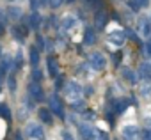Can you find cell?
<instances>
[{"label":"cell","mask_w":151,"mask_h":140,"mask_svg":"<svg viewBox=\"0 0 151 140\" xmlns=\"http://www.w3.org/2000/svg\"><path fill=\"white\" fill-rule=\"evenodd\" d=\"M64 92H66V98H68L71 103H78V101L82 99V87H80L77 82H69V84L66 85Z\"/></svg>","instance_id":"1"},{"label":"cell","mask_w":151,"mask_h":140,"mask_svg":"<svg viewBox=\"0 0 151 140\" xmlns=\"http://www.w3.org/2000/svg\"><path fill=\"white\" fill-rule=\"evenodd\" d=\"M89 62H91V67L96 69V71H101V69H105V66H107L105 55H103V53H98V51H96V53H91Z\"/></svg>","instance_id":"2"},{"label":"cell","mask_w":151,"mask_h":140,"mask_svg":"<svg viewBox=\"0 0 151 140\" xmlns=\"http://www.w3.org/2000/svg\"><path fill=\"white\" fill-rule=\"evenodd\" d=\"M27 135L30 138H36V140H43L45 138V131H43V126L36 124V122H30L27 126Z\"/></svg>","instance_id":"3"},{"label":"cell","mask_w":151,"mask_h":140,"mask_svg":"<svg viewBox=\"0 0 151 140\" xmlns=\"http://www.w3.org/2000/svg\"><path fill=\"white\" fill-rule=\"evenodd\" d=\"M29 96L32 98V101H41V99L45 98L43 89H41V85H39L37 82H30V84H29Z\"/></svg>","instance_id":"4"},{"label":"cell","mask_w":151,"mask_h":140,"mask_svg":"<svg viewBox=\"0 0 151 140\" xmlns=\"http://www.w3.org/2000/svg\"><path fill=\"white\" fill-rule=\"evenodd\" d=\"M139 128L135 124H126L123 128V138L124 140H139Z\"/></svg>","instance_id":"5"},{"label":"cell","mask_w":151,"mask_h":140,"mask_svg":"<svg viewBox=\"0 0 151 140\" xmlns=\"http://www.w3.org/2000/svg\"><path fill=\"white\" fill-rule=\"evenodd\" d=\"M50 112L57 114L59 117H64V106H62V101H60L55 94L50 96Z\"/></svg>","instance_id":"6"},{"label":"cell","mask_w":151,"mask_h":140,"mask_svg":"<svg viewBox=\"0 0 151 140\" xmlns=\"http://www.w3.org/2000/svg\"><path fill=\"white\" fill-rule=\"evenodd\" d=\"M78 129H80V135H82L84 140H94L96 131H98L96 128H93V126H89V124H80Z\"/></svg>","instance_id":"7"},{"label":"cell","mask_w":151,"mask_h":140,"mask_svg":"<svg viewBox=\"0 0 151 140\" xmlns=\"http://www.w3.org/2000/svg\"><path fill=\"white\" fill-rule=\"evenodd\" d=\"M109 41H110V44L123 46V44H124V41H126V34H124V32H121V30H116V32H112V34L109 36Z\"/></svg>","instance_id":"8"},{"label":"cell","mask_w":151,"mask_h":140,"mask_svg":"<svg viewBox=\"0 0 151 140\" xmlns=\"http://www.w3.org/2000/svg\"><path fill=\"white\" fill-rule=\"evenodd\" d=\"M139 30H140V34L146 36V37L151 34V23H149V20H147L146 16L139 18Z\"/></svg>","instance_id":"9"},{"label":"cell","mask_w":151,"mask_h":140,"mask_svg":"<svg viewBox=\"0 0 151 140\" xmlns=\"http://www.w3.org/2000/svg\"><path fill=\"white\" fill-rule=\"evenodd\" d=\"M60 25H62V30H71V29L77 27V18L75 16H66Z\"/></svg>","instance_id":"10"},{"label":"cell","mask_w":151,"mask_h":140,"mask_svg":"<svg viewBox=\"0 0 151 140\" xmlns=\"http://www.w3.org/2000/svg\"><path fill=\"white\" fill-rule=\"evenodd\" d=\"M84 43H86L87 46H91V44L96 43V36H94V30H93V29H87V30L84 32Z\"/></svg>","instance_id":"11"},{"label":"cell","mask_w":151,"mask_h":140,"mask_svg":"<svg viewBox=\"0 0 151 140\" xmlns=\"http://www.w3.org/2000/svg\"><path fill=\"white\" fill-rule=\"evenodd\" d=\"M29 25H30V29L37 30V29L41 27V16H39L37 13H32V14H30V20H29Z\"/></svg>","instance_id":"12"},{"label":"cell","mask_w":151,"mask_h":140,"mask_svg":"<svg viewBox=\"0 0 151 140\" xmlns=\"http://www.w3.org/2000/svg\"><path fill=\"white\" fill-rule=\"evenodd\" d=\"M39 119H41L45 124H52V122H53V117H52L50 110H45V108L39 110Z\"/></svg>","instance_id":"13"},{"label":"cell","mask_w":151,"mask_h":140,"mask_svg":"<svg viewBox=\"0 0 151 140\" xmlns=\"http://www.w3.org/2000/svg\"><path fill=\"white\" fill-rule=\"evenodd\" d=\"M48 73L52 75V76H57V73H59V66H57V60L55 59H48Z\"/></svg>","instance_id":"14"},{"label":"cell","mask_w":151,"mask_h":140,"mask_svg":"<svg viewBox=\"0 0 151 140\" xmlns=\"http://www.w3.org/2000/svg\"><path fill=\"white\" fill-rule=\"evenodd\" d=\"M7 16H9L11 20H20V18H22V9H20V7L11 6V7L7 9Z\"/></svg>","instance_id":"15"},{"label":"cell","mask_w":151,"mask_h":140,"mask_svg":"<svg viewBox=\"0 0 151 140\" xmlns=\"http://www.w3.org/2000/svg\"><path fill=\"white\" fill-rule=\"evenodd\" d=\"M139 69H140V75L144 78H151V64L149 62H142Z\"/></svg>","instance_id":"16"},{"label":"cell","mask_w":151,"mask_h":140,"mask_svg":"<svg viewBox=\"0 0 151 140\" xmlns=\"http://www.w3.org/2000/svg\"><path fill=\"white\" fill-rule=\"evenodd\" d=\"M123 76L130 84H137V75H135V71H132V69H123Z\"/></svg>","instance_id":"17"},{"label":"cell","mask_w":151,"mask_h":140,"mask_svg":"<svg viewBox=\"0 0 151 140\" xmlns=\"http://www.w3.org/2000/svg\"><path fill=\"white\" fill-rule=\"evenodd\" d=\"M13 34H14V37H16L18 41H23V37H25V34H27V30H25L23 27H14V29H13Z\"/></svg>","instance_id":"18"},{"label":"cell","mask_w":151,"mask_h":140,"mask_svg":"<svg viewBox=\"0 0 151 140\" xmlns=\"http://www.w3.org/2000/svg\"><path fill=\"white\" fill-rule=\"evenodd\" d=\"M140 96H144V98H149L151 96V82H146L140 87Z\"/></svg>","instance_id":"19"},{"label":"cell","mask_w":151,"mask_h":140,"mask_svg":"<svg viewBox=\"0 0 151 140\" xmlns=\"http://www.w3.org/2000/svg\"><path fill=\"white\" fill-rule=\"evenodd\" d=\"M105 18H107V16H105L103 11H100V13L96 14V27H98V29H101V27L105 25Z\"/></svg>","instance_id":"20"},{"label":"cell","mask_w":151,"mask_h":140,"mask_svg":"<svg viewBox=\"0 0 151 140\" xmlns=\"http://www.w3.org/2000/svg\"><path fill=\"white\" fill-rule=\"evenodd\" d=\"M30 62H32V66L36 67L37 66V62H39V51L36 50V48H32L30 50Z\"/></svg>","instance_id":"21"},{"label":"cell","mask_w":151,"mask_h":140,"mask_svg":"<svg viewBox=\"0 0 151 140\" xmlns=\"http://www.w3.org/2000/svg\"><path fill=\"white\" fill-rule=\"evenodd\" d=\"M9 62H11V60H9V57H4L2 64H0V73H2V75H4V73L7 71V69H9Z\"/></svg>","instance_id":"22"},{"label":"cell","mask_w":151,"mask_h":140,"mask_svg":"<svg viewBox=\"0 0 151 140\" xmlns=\"http://www.w3.org/2000/svg\"><path fill=\"white\" fill-rule=\"evenodd\" d=\"M7 84H9V91H11V92H14V91H16V78H14V75H9Z\"/></svg>","instance_id":"23"},{"label":"cell","mask_w":151,"mask_h":140,"mask_svg":"<svg viewBox=\"0 0 151 140\" xmlns=\"http://www.w3.org/2000/svg\"><path fill=\"white\" fill-rule=\"evenodd\" d=\"M0 115H4L7 121L11 119V114H9V108L7 106H4V105H0Z\"/></svg>","instance_id":"24"},{"label":"cell","mask_w":151,"mask_h":140,"mask_svg":"<svg viewBox=\"0 0 151 140\" xmlns=\"http://www.w3.org/2000/svg\"><path fill=\"white\" fill-rule=\"evenodd\" d=\"M94 140H109V135L105 133V131H96V136H94Z\"/></svg>","instance_id":"25"},{"label":"cell","mask_w":151,"mask_h":140,"mask_svg":"<svg viewBox=\"0 0 151 140\" xmlns=\"http://www.w3.org/2000/svg\"><path fill=\"white\" fill-rule=\"evenodd\" d=\"M48 4H50V7L57 9L59 6H62V4H64V0H48Z\"/></svg>","instance_id":"26"},{"label":"cell","mask_w":151,"mask_h":140,"mask_svg":"<svg viewBox=\"0 0 151 140\" xmlns=\"http://www.w3.org/2000/svg\"><path fill=\"white\" fill-rule=\"evenodd\" d=\"M133 2H135L139 7H146V6H149V2H151V0H133Z\"/></svg>","instance_id":"27"},{"label":"cell","mask_w":151,"mask_h":140,"mask_svg":"<svg viewBox=\"0 0 151 140\" xmlns=\"http://www.w3.org/2000/svg\"><path fill=\"white\" fill-rule=\"evenodd\" d=\"M142 140H151V128L142 131Z\"/></svg>","instance_id":"28"},{"label":"cell","mask_w":151,"mask_h":140,"mask_svg":"<svg viewBox=\"0 0 151 140\" xmlns=\"http://www.w3.org/2000/svg\"><path fill=\"white\" fill-rule=\"evenodd\" d=\"M32 76H34V82H37L39 78H41V71L37 67H34V71H32Z\"/></svg>","instance_id":"29"},{"label":"cell","mask_w":151,"mask_h":140,"mask_svg":"<svg viewBox=\"0 0 151 140\" xmlns=\"http://www.w3.org/2000/svg\"><path fill=\"white\" fill-rule=\"evenodd\" d=\"M126 105H128L126 101H121V103L117 105V114H123V112H124V108H126Z\"/></svg>","instance_id":"30"},{"label":"cell","mask_w":151,"mask_h":140,"mask_svg":"<svg viewBox=\"0 0 151 140\" xmlns=\"http://www.w3.org/2000/svg\"><path fill=\"white\" fill-rule=\"evenodd\" d=\"M146 51H147V55H151V41H147V44H146Z\"/></svg>","instance_id":"31"},{"label":"cell","mask_w":151,"mask_h":140,"mask_svg":"<svg viewBox=\"0 0 151 140\" xmlns=\"http://www.w3.org/2000/svg\"><path fill=\"white\" fill-rule=\"evenodd\" d=\"M30 4H32V7H36L37 6V0H30Z\"/></svg>","instance_id":"32"},{"label":"cell","mask_w":151,"mask_h":140,"mask_svg":"<svg viewBox=\"0 0 151 140\" xmlns=\"http://www.w3.org/2000/svg\"><path fill=\"white\" fill-rule=\"evenodd\" d=\"M46 2H48V0H39V4H41V6H45Z\"/></svg>","instance_id":"33"},{"label":"cell","mask_w":151,"mask_h":140,"mask_svg":"<svg viewBox=\"0 0 151 140\" xmlns=\"http://www.w3.org/2000/svg\"><path fill=\"white\" fill-rule=\"evenodd\" d=\"M16 140H22V136H16Z\"/></svg>","instance_id":"34"},{"label":"cell","mask_w":151,"mask_h":140,"mask_svg":"<svg viewBox=\"0 0 151 140\" xmlns=\"http://www.w3.org/2000/svg\"><path fill=\"white\" fill-rule=\"evenodd\" d=\"M0 57H2V48H0Z\"/></svg>","instance_id":"35"},{"label":"cell","mask_w":151,"mask_h":140,"mask_svg":"<svg viewBox=\"0 0 151 140\" xmlns=\"http://www.w3.org/2000/svg\"><path fill=\"white\" fill-rule=\"evenodd\" d=\"M68 2H75V0H68Z\"/></svg>","instance_id":"36"},{"label":"cell","mask_w":151,"mask_h":140,"mask_svg":"<svg viewBox=\"0 0 151 140\" xmlns=\"http://www.w3.org/2000/svg\"><path fill=\"white\" fill-rule=\"evenodd\" d=\"M9 2H13V0H9Z\"/></svg>","instance_id":"37"}]
</instances>
